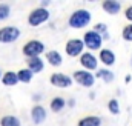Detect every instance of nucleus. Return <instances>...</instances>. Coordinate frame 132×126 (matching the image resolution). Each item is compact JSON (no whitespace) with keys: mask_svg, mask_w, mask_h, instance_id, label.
Returning a JSON list of instances; mask_svg holds the SVG:
<instances>
[{"mask_svg":"<svg viewBox=\"0 0 132 126\" xmlns=\"http://www.w3.org/2000/svg\"><path fill=\"white\" fill-rule=\"evenodd\" d=\"M94 31L98 32L100 35H103V34H106V32H108V28H106V25H104V23H98V25H95V26H94Z\"/></svg>","mask_w":132,"mask_h":126,"instance_id":"obj_24","label":"nucleus"},{"mask_svg":"<svg viewBox=\"0 0 132 126\" xmlns=\"http://www.w3.org/2000/svg\"><path fill=\"white\" fill-rule=\"evenodd\" d=\"M101 42H103V37L98 32H95L94 29L85 32V35H83V43H85V46L88 49H92V51L100 49L101 48Z\"/></svg>","mask_w":132,"mask_h":126,"instance_id":"obj_4","label":"nucleus"},{"mask_svg":"<svg viewBox=\"0 0 132 126\" xmlns=\"http://www.w3.org/2000/svg\"><path fill=\"white\" fill-rule=\"evenodd\" d=\"M0 126H20V120L14 115H5L0 120Z\"/></svg>","mask_w":132,"mask_h":126,"instance_id":"obj_19","label":"nucleus"},{"mask_svg":"<svg viewBox=\"0 0 132 126\" xmlns=\"http://www.w3.org/2000/svg\"><path fill=\"white\" fill-rule=\"evenodd\" d=\"M101 125V119L97 115H88L85 119H81L78 122V126H100Z\"/></svg>","mask_w":132,"mask_h":126,"instance_id":"obj_16","label":"nucleus"},{"mask_svg":"<svg viewBox=\"0 0 132 126\" xmlns=\"http://www.w3.org/2000/svg\"><path fill=\"white\" fill-rule=\"evenodd\" d=\"M89 22H91V12L88 9H77L69 17V26L75 28V29H81V28L88 26Z\"/></svg>","mask_w":132,"mask_h":126,"instance_id":"obj_1","label":"nucleus"},{"mask_svg":"<svg viewBox=\"0 0 132 126\" xmlns=\"http://www.w3.org/2000/svg\"><path fill=\"white\" fill-rule=\"evenodd\" d=\"M123 38L126 42H132V25H128L125 29H123Z\"/></svg>","mask_w":132,"mask_h":126,"instance_id":"obj_23","label":"nucleus"},{"mask_svg":"<svg viewBox=\"0 0 132 126\" xmlns=\"http://www.w3.org/2000/svg\"><path fill=\"white\" fill-rule=\"evenodd\" d=\"M0 78H2V72H0Z\"/></svg>","mask_w":132,"mask_h":126,"instance_id":"obj_28","label":"nucleus"},{"mask_svg":"<svg viewBox=\"0 0 132 126\" xmlns=\"http://www.w3.org/2000/svg\"><path fill=\"white\" fill-rule=\"evenodd\" d=\"M28 69L32 71L34 74L42 72V71H43V62H42V59H40V57L29 59V60H28Z\"/></svg>","mask_w":132,"mask_h":126,"instance_id":"obj_15","label":"nucleus"},{"mask_svg":"<svg viewBox=\"0 0 132 126\" xmlns=\"http://www.w3.org/2000/svg\"><path fill=\"white\" fill-rule=\"evenodd\" d=\"M20 37V29L15 26H5L0 29V42L2 43H11L15 42Z\"/></svg>","mask_w":132,"mask_h":126,"instance_id":"obj_7","label":"nucleus"},{"mask_svg":"<svg viewBox=\"0 0 132 126\" xmlns=\"http://www.w3.org/2000/svg\"><path fill=\"white\" fill-rule=\"evenodd\" d=\"M17 77H19V82L29 83V82L32 80V77H34V72L32 71H29L28 68H25V69H20V71L17 72Z\"/></svg>","mask_w":132,"mask_h":126,"instance_id":"obj_18","label":"nucleus"},{"mask_svg":"<svg viewBox=\"0 0 132 126\" xmlns=\"http://www.w3.org/2000/svg\"><path fill=\"white\" fill-rule=\"evenodd\" d=\"M51 111H54V112H60L63 108L66 106V101L63 97H54L52 100H51Z\"/></svg>","mask_w":132,"mask_h":126,"instance_id":"obj_17","label":"nucleus"},{"mask_svg":"<svg viewBox=\"0 0 132 126\" xmlns=\"http://www.w3.org/2000/svg\"><path fill=\"white\" fill-rule=\"evenodd\" d=\"M74 80H75L78 85L85 86V88H91V86H94L95 77H94V74H91L89 71L81 69V71H75V72H74Z\"/></svg>","mask_w":132,"mask_h":126,"instance_id":"obj_5","label":"nucleus"},{"mask_svg":"<svg viewBox=\"0 0 132 126\" xmlns=\"http://www.w3.org/2000/svg\"><path fill=\"white\" fill-rule=\"evenodd\" d=\"M100 62L106 66H111L115 63V54L111 49H101L100 51Z\"/></svg>","mask_w":132,"mask_h":126,"instance_id":"obj_11","label":"nucleus"},{"mask_svg":"<svg viewBox=\"0 0 132 126\" xmlns=\"http://www.w3.org/2000/svg\"><path fill=\"white\" fill-rule=\"evenodd\" d=\"M108 108H109V111H111L112 114H115V115L120 112V105H118V101H117L115 98H114V100H111V101L108 103Z\"/></svg>","mask_w":132,"mask_h":126,"instance_id":"obj_21","label":"nucleus"},{"mask_svg":"<svg viewBox=\"0 0 132 126\" xmlns=\"http://www.w3.org/2000/svg\"><path fill=\"white\" fill-rule=\"evenodd\" d=\"M2 82L5 86H15L19 83V77H17V72H12V71H8L3 74L2 77Z\"/></svg>","mask_w":132,"mask_h":126,"instance_id":"obj_13","label":"nucleus"},{"mask_svg":"<svg viewBox=\"0 0 132 126\" xmlns=\"http://www.w3.org/2000/svg\"><path fill=\"white\" fill-rule=\"evenodd\" d=\"M65 49H66V54H68L69 57H77V56H81V54H83L85 43H83V40L71 38V40H68Z\"/></svg>","mask_w":132,"mask_h":126,"instance_id":"obj_6","label":"nucleus"},{"mask_svg":"<svg viewBox=\"0 0 132 126\" xmlns=\"http://www.w3.org/2000/svg\"><path fill=\"white\" fill-rule=\"evenodd\" d=\"M51 85L55 86V88H69L72 85V78L66 74H62V72H54L49 78Z\"/></svg>","mask_w":132,"mask_h":126,"instance_id":"obj_8","label":"nucleus"},{"mask_svg":"<svg viewBox=\"0 0 132 126\" xmlns=\"http://www.w3.org/2000/svg\"><path fill=\"white\" fill-rule=\"evenodd\" d=\"M46 5H49V2H48V0H43V2H42V8H45Z\"/></svg>","mask_w":132,"mask_h":126,"instance_id":"obj_26","label":"nucleus"},{"mask_svg":"<svg viewBox=\"0 0 132 126\" xmlns=\"http://www.w3.org/2000/svg\"><path fill=\"white\" fill-rule=\"evenodd\" d=\"M46 60H48L49 65H52V66H60L63 63V57H62V54L59 51H49L46 54Z\"/></svg>","mask_w":132,"mask_h":126,"instance_id":"obj_14","label":"nucleus"},{"mask_svg":"<svg viewBox=\"0 0 132 126\" xmlns=\"http://www.w3.org/2000/svg\"><path fill=\"white\" fill-rule=\"evenodd\" d=\"M9 12H11V9H9L8 5H0V20L8 19L9 17Z\"/></svg>","mask_w":132,"mask_h":126,"instance_id":"obj_22","label":"nucleus"},{"mask_svg":"<svg viewBox=\"0 0 132 126\" xmlns=\"http://www.w3.org/2000/svg\"><path fill=\"white\" fill-rule=\"evenodd\" d=\"M125 15H126V19H128V20H131V22H132V6H129V8L126 9Z\"/></svg>","mask_w":132,"mask_h":126,"instance_id":"obj_25","label":"nucleus"},{"mask_svg":"<svg viewBox=\"0 0 132 126\" xmlns=\"http://www.w3.org/2000/svg\"><path fill=\"white\" fill-rule=\"evenodd\" d=\"M103 9L108 14H117L121 9V5L117 0H106V2H103Z\"/></svg>","mask_w":132,"mask_h":126,"instance_id":"obj_12","label":"nucleus"},{"mask_svg":"<svg viewBox=\"0 0 132 126\" xmlns=\"http://www.w3.org/2000/svg\"><path fill=\"white\" fill-rule=\"evenodd\" d=\"M95 77L103 78V82H106V83H111V82L114 80V72L109 71V69H100V71H97Z\"/></svg>","mask_w":132,"mask_h":126,"instance_id":"obj_20","label":"nucleus"},{"mask_svg":"<svg viewBox=\"0 0 132 126\" xmlns=\"http://www.w3.org/2000/svg\"><path fill=\"white\" fill-rule=\"evenodd\" d=\"M125 82H126V83H129V82H131V75H128V77L125 78Z\"/></svg>","mask_w":132,"mask_h":126,"instance_id":"obj_27","label":"nucleus"},{"mask_svg":"<svg viewBox=\"0 0 132 126\" xmlns=\"http://www.w3.org/2000/svg\"><path fill=\"white\" fill-rule=\"evenodd\" d=\"M45 119H46V111L43 106L37 105L31 109V120H32L34 125H42L45 122Z\"/></svg>","mask_w":132,"mask_h":126,"instance_id":"obj_10","label":"nucleus"},{"mask_svg":"<svg viewBox=\"0 0 132 126\" xmlns=\"http://www.w3.org/2000/svg\"><path fill=\"white\" fill-rule=\"evenodd\" d=\"M80 65L85 68V71H92V69H97V57L94 56V54H91V52H85V54H81L80 56Z\"/></svg>","mask_w":132,"mask_h":126,"instance_id":"obj_9","label":"nucleus"},{"mask_svg":"<svg viewBox=\"0 0 132 126\" xmlns=\"http://www.w3.org/2000/svg\"><path fill=\"white\" fill-rule=\"evenodd\" d=\"M49 19V11L46 8H35L34 11H31L29 17H28V23L31 26H40L42 23H45Z\"/></svg>","mask_w":132,"mask_h":126,"instance_id":"obj_3","label":"nucleus"},{"mask_svg":"<svg viewBox=\"0 0 132 126\" xmlns=\"http://www.w3.org/2000/svg\"><path fill=\"white\" fill-rule=\"evenodd\" d=\"M45 51V45L40 40H29L28 43L23 45V56L28 59H35Z\"/></svg>","mask_w":132,"mask_h":126,"instance_id":"obj_2","label":"nucleus"}]
</instances>
